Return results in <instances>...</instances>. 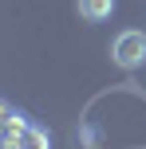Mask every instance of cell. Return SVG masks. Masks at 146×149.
<instances>
[{
  "instance_id": "6da1fadb",
  "label": "cell",
  "mask_w": 146,
  "mask_h": 149,
  "mask_svg": "<svg viewBox=\"0 0 146 149\" xmlns=\"http://www.w3.org/2000/svg\"><path fill=\"white\" fill-rule=\"evenodd\" d=\"M111 59L118 63L123 71H134L146 63V31H118L115 43H111Z\"/></svg>"
},
{
  "instance_id": "7a4b0ae2",
  "label": "cell",
  "mask_w": 146,
  "mask_h": 149,
  "mask_svg": "<svg viewBox=\"0 0 146 149\" xmlns=\"http://www.w3.org/2000/svg\"><path fill=\"white\" fill-rule=\"evenodd\" d=\"M75 8H79V16L87 24H103V20L115 16V0H79Z\"/></svg>"
},
{
  "instance_id": "3957f363",
  "label": "cell",
  "mask_w": 146,
  "mask_h": 149,
  "mask_svg": "<svg viewBox=\"0 0 146 149\" xmlns=\"http://www.w3.org/2000/svg\"><path fill=\"white\" fill-rule=\"evenodd\" d=\"M20 149H47V134H44V130H36V126H28V130H24V137H20Z\"/></svg>"
}]
</instances>
